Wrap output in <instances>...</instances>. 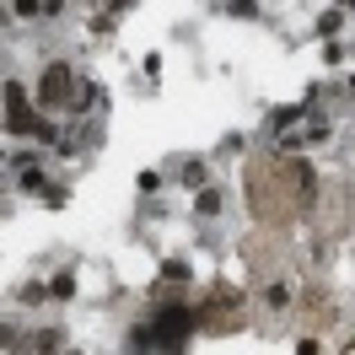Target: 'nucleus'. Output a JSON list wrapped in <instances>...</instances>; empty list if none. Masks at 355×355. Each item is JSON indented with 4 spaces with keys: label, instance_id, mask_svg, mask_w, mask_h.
Segmentation results:
<instances>
[{
    "label": "nucleus",
    "instance_id": "obj_1",
    "mask_svg": "<svg viewBox=\"0 0 355 355\" xmlns=\"http://www.w3.org/2000/svg\"><path fill=\"white\" fill-rule=\"evenodd\" d=\"M189 329H194V318H189V312H178V307H167L151 329H135L130 345H183V339H189Z\"/></svg>",
    "mask_w": 355,
    "mask_h": 355
},
{
    "label": "nucleus",
    "instance_id": "obj_2",
    "mask_svg": "<svg viewBox=\"0 0 355 355\" xmlns=\"http://www.w3.org/2000/svg\"><path fill=\"white\" fill-rule=\"evenodd\" d=\"M87 92H76V81H70L65 65H49L44 70V103H81Z\"/></svg>",
    "mask_w": 355,
    "mask_h": 355
},
{
    "label": "nucleus",
    "instance_id": "obj_3",
    "mask_svg": "<svg viewBox=\"0 0 355 355\" xmlns=\"http://www.w3.org/2000/svg\"><path fill=\"white\" fill-rule=\"evenodd\" d=\"M17 11H38V0H17Z\"/></svg>",
    "mask_w": 355,
    "mask_h": 355
}]
</instances>
